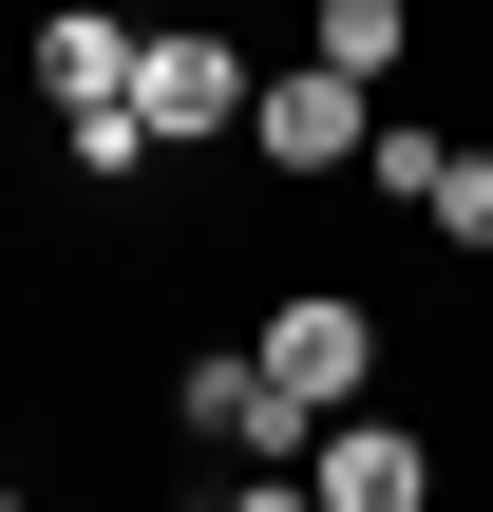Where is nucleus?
<instances>
[{
	"mask_svg": "<svg viewBox=\"0 0 493 512\" xmlns=\"http://www.w3.org/2000/svg\"><path fill=\"white\" fill-rule=\"evenodd\" d=\"M133 114H152V152H228L247 133V38L228 19H133Z\"/></svg>",
	"mask_w": 493,
	"mask_h": 512,
	"instance_id": "obj_1",
	"label": "nucleus"
},
{
	"mask_svg": "<svg viewBox=\"0 0 493 512\" xmlns=\"http://www.w3.org/2000/svg\"><path fill=\"white\" fill-rule=\"evenodd\" d=\"M247 361H266L285 399L342 418V399H380V304H361V285H285V304L247 323Z\"/></svg>",
	"mask_w": 493,
	"mask_h": 512,
	"instance_id": "obj_2",
	"label": "nucleus"
},
{
	"mask_svg": "<svg viewBox=\"0 0 493 512\" xmlns=\"http://www.w3.org/2000/svg\"><path fill=\"white\" fill-rule=\"evenodd\" d=\"M171 418H190L209 456H247V475H304V437H323V399H285V380H266L247 342H209V361L171 380Z\"/></svg>",
	"mask_w": 493,
	"mask_h": 512,
	"instance_id": "obj_3",
	"label": "nucleus"
},
{
	"mask_svg": "<svg viewBox=\"0 0 493 512\" xmlns=\"http://www.w3.org/2000/svg\"><path fill=\"white\" fill-rule=\"evenodd\" d=\"M361 133H380V95H361L342 57H304V76H247V152H266V171H361Z\"/></svg>",
	"mask_w": 493,
	"mask_h": 512,
	"instance_id": "obj_4",
	"label": "nucleus"
},
{
	"mask_svg": "<svg viewBox=\"0 0 493 512\" xmlns=\"http://www.w3.org/2000/svg\"><path fill=\"white\" fill-rule=\"evenodd\" d=\"M304 494H323V512H418V494H437V437L380 418V399H342V418L304 437Z\"/></svg>",
	"mask_w": 493,
	"mask_h": 512,
	"instance_id": "obj_5",
	"label": "nucleus"
},
{
	"mask_svg": "<svg viewBox=\"0 0 493 512\" xmlns=\"http://www.w3.org/2000/svg\"><path fill=\"white\" fill-rule=\"evenodd\" d=\"M19 76H38L57 114H95V95H133V0H38V38H19Z\"/></svg>",
	"mask_w": 493,
	"mask_h": 512,
	"instance_id": "obj_6",
	"label": "nucleus"
},
{
	"mask_svg": "<svg viewBox=\"0 0 493 512\" xmlns=\"http://www.w3.org/2000/svg\"><path fill=\"white\" fill-rule=\"evenodd\" d=\"M304 57H342V76L380 95V76L418 57V0H304Z\"/></svg>",
	"mask_w": 493,
	"mask_h": 512,
	"instance_id": "obj_7",
	"label": "nucleus"
},
{
	"mask_svg": "<svg viewBox=\"0 0 493 512\" xmlns=\"http://www.w3.org/2000/svg\"><path fill=\"white\" fill-rule=\"evenodd\" d=\"M418 228H437L456 266H493V152H475V133L437 152V190H418Z\"/></svg>",
	"mask_w": 493,
	"mask_h": 512,
	"instance_id": "obj_8",
	"label": "nucleus"
},
{
	"mask_svg": "<svg viewBox=\"0 0 493 512\" xmlns=\"http://www.w3.org/2000/svg\"><path fill=\"white\" fill-rule=\"evenodd\" d=\"M437 152H456V133H418V114H380V133H361V190H380V209H418V190H437Z\"/></svg>",
	"mask_w": 493,
	"mask_h": 512,
	"instance_id": "obj_9",
	"label": "nucleus"
},
{
	"mask_svg": "<svg viewBox=\"0 0 493 512\" xmlns=\"http://www.w3.org/2000/svg\"><path fill=\"white\" fill-rule=\"evenodd\" d=\"M0 475H19V456H0Z\"/></svg>",
	"mask_w": 493,
	"mask_h": 512,
	"instance_id": "obj_10",
	"label": "nucleus"
}]
</instances>
